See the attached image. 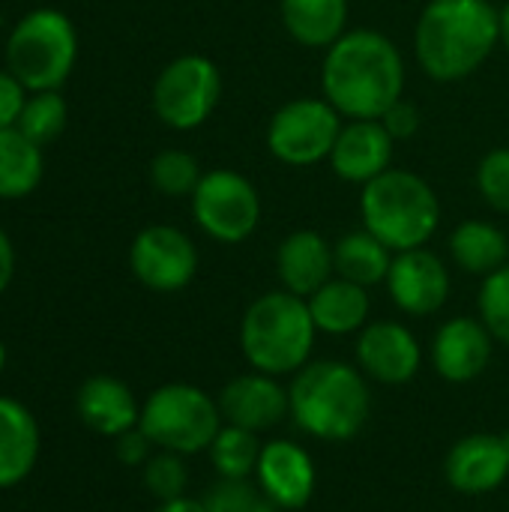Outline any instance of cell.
<instances>
[{
    "instance_id": "obj_32",
    "label": "cell",
    "mask_w": 509,
    "mask_h": 512,
    "mask_svg": "<svg viewBox=\"0 0 509 512\" xmlns=\"http://www.w3.org/2000/svg\"><path fill=\"white\" fill-rule=\"evenodd\" d=\"M477 309L492 339L509 345V264L483 279V288L477 294Z\"/></svg>"
},
{
    "instance_id": "obj_21",
    "label": "cell",
    "mask_w": 509,
    "mask_h": 512,
    "mask_svg": "<svg viewBox=\"0 0 509 512\" xmlns=\"http://www.w3.org/2000/svg\"><path fill=\"white\" fill-rule=\"evenodd\" d=\"M42 432L27 405L0 396V492L21 486L39 465Z\"/></svg>"
},
{
    "instance_id": "obj_17",
    "label": "cell",
    "mask_w": 509,
    "mask_h": 512,
    "mask_svg": "<svg viewBox=\"0 0 509 512\" xmlns=\"http://www.w3.org/2000/svg\"><path fill=\"white\" fill-rule=\"evenodd\" d=\"M444 477L453 492L468 498L501 489L509 477V450L504 438L489 432L459 438L444 459Z\"/></svg>"
},
{
    "instance_id": "obj_24",
    "label": "cell",
    "mask_w": 509,
    "mask_h": 512,
    "mask_svg": "<svg viewBox=\"0 0 509 512\" xmlns=\"http://www.w3.org/2000/svg\"><path fill=\"white\" fill-rule=\"evenodd\" d=\"M450 255L465 273L486 279L509 264V240L498 225L486 219H468L450 234Z\"/></svg>"
},
{
    "instance_id": "obj_28",
    "label": "cell",
    "mask_w": 509,
    "mask_h": 512,
    "mask_svg": "<svg viewBox=\"0 0 509 512\" xmlns=\"http://www.w3.org/2000/svg\"><path fill=\"white\" fill-rule=\"evenodd\" d=\"M66 120H69V105L60 96V90H36V93H27V102L21 108L15 129L27 135L33 144L45 147L66 129Z\"/></svg>"
},
{
    "instance_id": "obj_8",
    "label": "cell",
    "mask_w": 509,
    "mask_h": 512,
    "mask_svg": "<svg viewBox=\"0 0 509 512\" xmlns=\"http://www.w3.org/2000/svg\"><path fill=\"white\" fill-rule=\"evenodd\" d=\"M222 99V72L204 54H180L153 81V111L177 132H192L210 120Z\"/></svg>"
},
{
    "instance_id": "obj_9",
    "label": "cell",
    "mask_w": 509,
    "mask_h": 512,
    "mask_svg": "<svg viewBox=\"0 0 509 512\" xmlns=\"http://www.w3.org/2000/svg\"><path fill=\"white\" fill-rule=\"evenodd\" d=\"M192 216L210 240L237 246L249 240L261 222V195L240 171L213 168L204 171L192 192Z\"/></svg>"
},
{
    "instance_id": "obj_34",
    "label": "cell",
    "mask_w": 509,
    "mask_h": 512,
    "mask_svg": "<svg viewBox=\"0 0 509 512\" xmlns=\"http://www.w3.org/2000/svg\"><path fill=\"white\" fill-rule=\"evenodd\" d=\"M153 441L141 432V426H135V429H129V432H123V435H117L114 438V456H117V462L120 465H126V468H144L147 465V459L153 456Z\"/></svg>"
},
{
    "instance_id": "obj_33",
    "label": "cell",
    "mask_w": 509,
    "mask_h": 512,
    "mask_svg": "<svg viewBox=\"0 0 509 512\" xmlns=\"http://www.w3.org/2000/svg\"><path fill=\"white\" fill-rule=\"evenodd\" d=\"M477 189L492 210L509 213V147H495L480 159Z\"/></svg>"
},
{
    "instance_id": "obj_5",
    "label": "cell",
    "mask_w": 509,
    "mask_h": 512,
    "mask_svg": "<svg viewBox=\"0 0 509 512\" xmlns=\"http://www.w3.org/2000/svg\"><path fill=\"white\" fill-rule=\"evenodd\" d=\"M363 228L390 252L423 249L441 225V201L435 189L414 171L390 168L360 195Z\"/></svg>"
},
{
    "instance_id": "obj_14",
    "label": "cell",
    "mask_w": 509,
    "mask_h": 512,
    "mask_svg": "<svg viewBox=\"0 0 509 512\" xmlns=\"http://www.w3.org/2000/svg\"><path fill=\"white\" fill-rule=\"evenodd\" d=\"M255 483L279 510H303L315 498L318 468L306 447L276 438V441H267L261 450Z\"/></svg>"
},
{
    "instance_id": "obj_36",
    "label": "cell",
    "mask_w": 509,
    "mask_h": 512,
    "mask_svg": "<svg viewBox=\"0 0 509 512\" xmlns=\"http://www.w3.org/2000/svg\"><path fill=\"white\" fill-rule=\"evenodd\" d=\"M381 123L387 126V132L393 135V141H405V138L417 135V129H420V111H417V105L399 99L396 105L387 108V114L381 117Z\"/></svg>"
},
{
    "instance_id": "obj_2",
    "label": "cell",
    "mask_w": 509,
    "mask_h": 512,
    "mask_svg": "<svg viewBox=\"0 0 509 512\" xmlns=\"http://www.w3.org/2000/svg\"><path fill=\"white\" fill-rule=\"evenodd\" d=\"M501 42V9L492 0H429L417 18L414 54L435 81L474 75Z\"/></svg>"
},
{
    "instance_id": "obj_16",
    "label": "cell",
    "mask_w": 509,
    "mask_h": 512,
    "mask_svg": "<svg viewBox=\"0 0 509 512\" xmlns=\"http://www.w3.org/2000/svg\"><path fill=\"white\" fill-rule=\"evenodd\" d=\"M492 351H495V339L486 330V324L480 318L459 315L438 327L429 357L444 381L471 384L489 369Z\"/></svg>"
},
{
    "instance_id": "obj_30",
    "label": "cell",
    "mask_w": 509,
    "mask_h": 512,
    "mask_svg": "<svg viewBox=\"0 0 509 512\" xmlns=\"http://www.w3.org/2000/svg\"><path fill=\"white\" fill-rule=\"evenodd\" d=\"M141 480L144 489L159 501H177L186 495L189 489V468H186V456L180 453H168V450H156L147 465L141 468Z\"/></svg>"
},
{
    "instance_id": "obj_38",
    "label": "cell",
    "mask_w": 509,
    "mask_h": 512,
    "mask_svg": "<svg viewBox=\"0 0 509 512\" xmlns=\"http://www.w3.org/2000/svg\"><path fill=\"white\" fill-rule=\"evenodd\" d=\"M156 512H207V507H204V501H201V498H189V495H183V498H177V501H165V504H159Z\"/></svg>"
},
{
    "instance_id": "obj_40",
    "label": "cell",
    "mask_w": 509,
    "mask_h": 512,
    "mask_svg": "<svg viewBox=\"0 0 509 512\" xmlns=\"http://www.w3.org/2000/svg\"><path fill=\"white\" fill-rule=\"evenodd\" d=\"M6 360H9V354H6V345H3V339H0V375H3V369H6Z\"/></svg>"
},
{
    "instance_id": "obj_4",
    "label": "cell",
    "mask_w": 509,
    "mask_h": 512,
    "mask_svg": "<svg viewBox=\"0 0 509 512\" xmlns=\"http://www.w3.org/2000/svg\"><path fill=\"white\" fill-rule=\"evenodd\" d=\"M318 339L309 303L291 291H267L249 303L240 321V348L255 372L282 378L297 375Z\"/></svg>"
},
{
    "instance_id": "obj_11",
    "label": "cell",
    "mask_w": 509,
    "mask_h": 512,
    "mask_svg": "<svg viewBox=\"0 0 509 512\" xmlns=\"http://www.w3.org/2000/svg\"><path fill=\"white\" fill-rule=\"evenodd\" d=\"M132 276L156 294H177L198 273V249L192 237L174 225H147L129 246Z\"/></svg>"
},
{
    "instance_id": "obj_7",
    "label": "cell",
    "mask_w": 509,
    "mask_h": 512,
    "mask_svg": "<svg viewBox=\"0 0 509 512\" xmlns=\"http://www.w3.org/2000/svg\"><path fill=\"white\" fill-rule=\"evenodd\" d=\"M141 432L156 450L198 456L207 453L225 426L219 399L195 384H162L141 402Z\"/></svg>"
},
{
    "instance_id": "obj_12",
    "label": "cell",
    "mask_w": 509,
    "mask_h": 512,
    "mask_svg": "<svg viewBox=\"0 0 509 512\" xmlns=\"http://www.w3.org/2000/svg\"><path fill=\"white\" fill-rule=\"evenodd\" d=\"M357 369L387 387H402L417 378L423 366V348L417 336L399 321H375L357 333L354 345Z\"/></svg>"
},
{
    "instance_id": "obj_26",
    "label": "cell",
    "mask_w": 509,
    "mask_h": 512,
    "mask_svg": "<svg viewBox=\"0 0 509 512\" xmlns=\"http://www.w3.org/2000/svg\"><path fill=\"white\" fill-rule=\"evenodd\" d=\"M333 261H336V276L357 282L363 288H375L387 282L393 252L375 234L360 228L339 237V243L333 246Z\"/></svg>"
},
{
    "instance_id": "obj_39",
    "label": "cell",
    "mask_w": 509,
    "mask_h": 512,
    "mask_svg": "<svg viewBox=\"0 0 509 512\" xmlns=\"http://www.w3.org/2000/svg\"><path fill=\"white\" fill-rule=\"evenodd\" d=\"M501 42L507 45L509 51V3L501 9Z\"/></svg>"
},
{
    "instance_id": "obj_10",
    "label": "cell",
    "mask_w": 509,
    "mask_h": 512,
    "mask_svg": "<svg viewBox=\"0 0 509 512\" xmlns=\"http://www.w3.org/2000/svg\"><path fill=\"white\" fill-rule=\"evenodd\" d=\"M342 132V114L315 96L285 102L267 123V150L291 168H309L330 159Z\"/></svg>"
},
{
    "instance_id": "obj_23",
    "label": "cell",
    "mask_w": 509,
    "mask_h": 512,
    "mask_svg": "<svg viewBox=\"0 0 509 512\" xmlns=\"http://www.w3.org/2000/svg\"><path fill=\"white\" fill-rule=\"evenodd\" d=\"M282 24L303 48H330L348 33V0H279Z\"/></svg>"
},
{
    "instance_id": "obj_3",
    "label": "cell",
    "mask_w": 509,
    "mask_h": 512,
    "mask_svg": "<svg viewBox=\"0 0 509 512\" xmlns=\"http://www.w3.org/2000/svg\"><path fill=\"white\" fill-rule=\"evenodd\" d=\"M291 417L318 441H351L363 432L372 393L366 375L342 360H309L291 381Z\"/></svg>"
},
{
    "instance_id": "obj_41",
    "label": "cell",
    "mask_w": 509,
    "mask_h": 512,
    "mask_svg": "<svg viewBox=\"0 0 509 512\" xmlns=\"http://www.w3.org/2000/svg\"><path fill=\"white\" fill-rule=\"evenodd\" d=\"M501 438H504V444H507V450H509V429L507 432H501Z\"/></svg>"
},
{
    "instance_id": "obj_25",
    "label": "cell",
    "mask_w": 509,
    "mask_h": 512,
    "mask_svg": "<svg viewBox=\"0 0 509 512\" xmlns=\"http://www.w3.org/2000/svg\"><path fill=\"white\" fill-rule=\"evenodd\" d=\"M45 174L42 147L15 126L0 129V201H18L36 192Z\"/></svg>"
},
{
    "instance_id": "obj_19",
    "label": "cell",
    "mask_w": 509,
    "mask_h": 512,
    "mask_svg": "<svg viewBox=\"0 0 509 512\" xmlns=\"http://www.w3.org/2000/svg\"><path fill=\"white\" fill-rule=\"evenodd\" d=\"M75 414L93 435L114 441L117 435L138 426L141 402L126 381L114 375H90L75 393Z\"/></svg>"
},
{
    "instance_id": "obj_15",
    "label": "cell",
    "mask_w": 509,
    "mask_h": 512,
    "mask_svg": "<svg viewBox=\"0 0 509 512\" xmlns=\"http://www.w3.org/2000/svg\"><path fill=\"white\" fill-rule=\"evenodd\" d=\"M222 420L255 435L282 426L291 417V393L279 384V378L264 372H246L231 378L219 393Z\"/></svg>"
},
{
    "instance_id": "obj_22",
    "label": "cell",
    "mask_w": 509,
    "mask_h": 512,
    "mask_svg": "<svg viewBox=\"0 0 509 512\" xmlns=\"http://www.w3.org/2000/svg\"><path fill=\"white\" fill-rule=\"evenodd\" d=\"M312 321L318 333L327 336H351L360 333L369 321V288L348 282L342 276H333L327 285H321L309 300Z\"/></svg>"
},
{
    "instance_id": "obj_37",
    "label": "cell",
    "mask_w": 509,
    "mask_h": 512,
    "mask_svg": "<svg viewBox=\"0 0 509 512\" xmlns=\"http://www.w3.org/2000/svg\"><path fill=\"white\" fill-rule=\"evenodd\" d=\"M12 279H15V246L9 234L0 228V294H6Z\"/></svg>"
},
{
    "instance_id": "obj_1",
    "label": "cell",
    "mask_w": 509,
    "mask_h": 512,
    "mask_svg": "<svg viewBox=\"0 0 509 512\" xmlns=\"http://www.w3.org/2000/svg\"><path fill=\"white\" fill-rule=\"evenodd\" d=\"M324 99L348 120H381L405 96V57L378 30H348L321 66Z\"/></svg>"
},
{
    "instance_id": "obj_29",
    "label": "cell",
    "mask_w": 509,
    "mask_h": 512,
    "mask_svg": "<svg viewBox=\"0 0 509 512\" xmlns=\"http://www.w3.org/2000/svg\"><path fill=\"white\" fill-rule=\"evenodd\" d=\"M204 171L198 159L186 150H162L150 162V183L165 198H192Z\"/></svg>"
},
{
    "instance_id": "obj_35",
    "label": "cell",
    "mask_w": 509,
    "mask_h": 512,
    "mask_svg": "<svg viewBox=\"0 0 509 512\" xmlns=\"http://www.w3.org/2000/svg\"><path fill=\"white\" fill-rule=\"evenodd\" d=\"M27 93L30 90L9 69H0V129H12L18 123Z\"/></svg>"
},
{
    "instance_id": "obj_31",
    "label": "cell",
    "mask_w": 509,
    "mask_h": 512,
    "mask_svg": "<svg viewBox=\"0 0 509 512\" xmlns=\"http://www.w3.org/2000/svg\"><path fill=\"white\" fill-rule=\"evenodd\" d=\"M201 501L207 512H282L252 480H219Z\"/></svg>"
},
{
    "instance_id": "obj_18",
    "label": "cell",
    "mask_w": 509,
    "mask_h": 512,
    "mask_svg": "<svg viewBox=\"0 0 509 512\" xmlns=\"http://www.w3.org/2000/svg\"><path fill=\"white\" fill-rule=\"evenodd\" d=\"M393 144L396 141L381 120H348L342 123V132L333 144L330 168L345 183L366 186L390 171Z\"/></svg>"
},
{
    "instance_id": "obj_27",
    "label": "cell",
    "mask_w": 509,
    "mask_h": 512,
    "mask_svg": "<svg viewBox=\"0 0 509 512\" xmlns=\"http://www.w3.org/2000/svg\"><path fill=\"white\" fill-rule=\"evenodd\" d=\"M261 450H264V444L258 441L255 432L225 423L219 429V435L213 438L207 456H210L219 480H252Z\"/></svg>"
},
{
    "instance_id": "obj_6",
    "label": "cell",
    "mask_w": 509,
    "mask_h": 512,
    "mask_svg": "<svg viewBox=\"0 0 509 512\" xmlns=\"http://www.w3.org/2000/svg\"><path fill=\"white\" fill-rule=\"evenodd\" d=\"M78 60V33L66 12L33 9L6 39V69L30 90H60Z\"/></svg>"
},
{
    "instance_id": "obj_13",
    "label": "cell",
    "mask_w": 509,
    "mask_h": 512,
    "mask_svg": "<svg viewBox=\"0 0 509 512\" xmlns=\"http://www.w3.org/2000/svg\"><path fill=\"white\" fill-rule=\"evenodd\" d=\"M387 291L405 315L429 318L450 300V270L426 246L396 252L387 273Z\"/></svg>"
},
{
    "instance_id": "obj_20",
    "label": "cell",
    "mask_w": 509,
    "mask_h": 512,
    "mask_svg": "<svg viewBox=\"0 0 509 512\" xmlns=\"http://www.w3.org/2000/svg\"><path fill=\"white\" fill-rule=\"evenodd\" d=\"M276 276L285 291L309 300L321 285L336 276L333 246L318 231H294L276 249Z\"/></svg>"
}]
</instances>
